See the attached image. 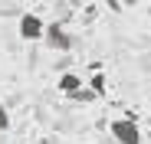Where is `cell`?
Returning a JSON list of instances; mask_svg holds the SVG:
<instances>
[{
  "mask_svg": "<svg viewBox=\"0 0 151 144\" xmlns=\"http://www.w3.org/2000/svg\"><path fill=\"white\" fill-rule=\"evenodd\" d=\"M17 33H20L23 43H36V39L46 36V23H43V16H36V13H23L20 23H17Z\"/></svg>",
  "mask_w": 151,
  "mask_h": 144,
  "instance_id": "3",
  "label": "cell"
},
{
  "mask_svg": "<svg viewBox=\"0 0 151 144\" xmlns=\"http://www.w3.org/2000/svg\"><path fill=\"white\" fill-rule=\"evenodd\" d=\"M7 128H10V111H7L4 105H0V134H4Z\"/></svg>",
  "mask_w": 151,
  "mask_h": 144,
  "instance_id": "7",
  "label": "cell"
},
{
  "mask_svg": "<svg viewBox=\"0 0 151 144\" xmlns=\"http://www.w3.org/2000/svg\"><path fill=\"white\" fill-rule=\"evenodd\" d=\"M99 98V95L86 85V88H79V92H76V95H69V102H79V105H89V102H95Z\"/></svg>",
  "mask_w": 151,
  "mask_h": 144,
  "instance_id": "5",
  "label": "cell"
},
{
  "mask_svg": "<svg viewBox=\"0 0 151 144\" xmlns=\"http://www.w3.org/2000/svg\"><path fill=\"white\" fill-rule=\"evenodd\" d=\"M109 134L115 138V144H141L145 141V134H141L135 118H115L109 125Z\"/></svg>",
  "mask_w": 151,
  "mask_h": 144,
  "instance_id": "1",
  "label": "cell"
},
{
  "mask_svg": "<svg viewBox=\"0 0 151 144\" xmlns=\"http://www.w3.org/2000/svg\"><path fill=\"white\" fill-rule=\"evenodd\" d=\"M102 4H105L112 13H122V10H125V4H122V0H102Z\"/></svg>",
  "mask_w": 151,
  "mask_h": 144,
  "instance_id": "8",
  "label": "cell"
},
{
  "mask_svg": "<svg viewBox=\"0 0 151 144\" xmlns=\"http://www.w3.org/2000/svg\"><path fill=\"white\" fill-rule=\"evenodd\" d=\"M122 4H125V7H135V4H138V0H122Z\"/></svg>",
  "mask_w": 151,
  "mask_h": 144,
  "instance_id": "9",
  "label": "cell"
},
{
  "mask_svg": "<svg viewBox=\"0 0 151 144\" xmlns=\"http://www.w3.org/2000/svg\"><path fill=\"white\" fill-rule=\"evenodd\" d=\"M89 88H92L95 95H105V88H109V85H105V76H102V72H95V76L89 79Z\"/></svg>",
  "mask_w": 151,
  "mask_h": 144,
  "instance_id": "6",
  "label": "cell"
},
{
  "mask_svg": "<svg viewBox=\"0 0 151 144\" xmlns=\"http://www.w3.org/2000/svg\"><path fill=\"white\" fill-rule=\"evenodd\" d=\"M79 88H86V82L76 76V72H63V76H59V92L66 95V98H69V95H76Z\"/></svg>",
  "mask_w": 151,
  "mask_h": 144,
  "instance_id": "4",
  "label": "cell"
},
{
  "mask_svg": "<svg viewBox=\"0 0 151 144\" xmlns=\"http://www.w3.org/2000/svg\"><path fill=\"white\" fill-rule=\"evenodd\" d=\"M148 141H151V131H148Z\"/></svg>",
  "mask_w": 151,
  "mask_h": 144,
  "instance_id": "10",
  "label": "cell"
},
{
  "mask_svg": "<svg viewBox=\"0 0 151 144\" xmlns=\"http://www.w3.org/2000/svg\"><path fill=\"white\" fill-rule=\"evenodd\" d=\"M43 43H46L53 53H72V46H76L72 33H66L63 23H46V36H43Z\"/></svg>",
  "mask_w": 151,
  "mask_h": 144,
  "instance_id": "2",
  "label": "cell"
},
{
  "mask_svg": "<svg viewBox=\"0 0 151 144\" xmlns=\"http://www.w3.org/2000/svg\"><path fill=\"white\" fill-rule=\"evenodd\" d=\"M33 144H43V141H33Z\"/></svg>",
  "mask_w": 151,
  "mask_h": 144,
  "instance_id": "11",
  "label": "cell"
}]
</instances>
